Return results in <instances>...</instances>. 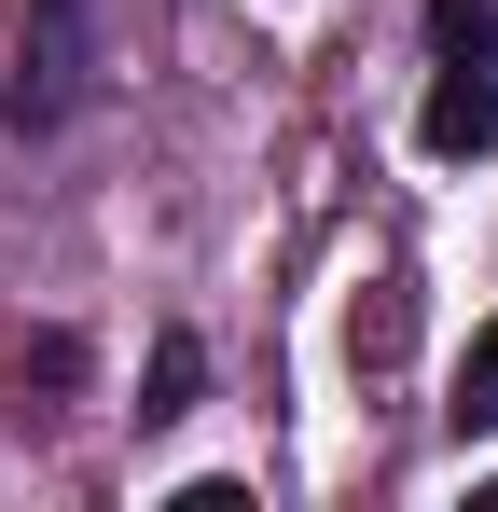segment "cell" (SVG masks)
I'll list each match as a JSON object with an SVG mask.
<instances>
[{"label":"cell","instance_id":"6da1fadb","mask_svg":"<svg viewBox=\"0 0 498 512\" xmlns=\"http://www.w3.org/2000/svg\"><path fill=\"white\" fill-rule=\"evenodd\" d=\"M429 111L415 139L457 167V153H498V0H429Z\"/></svg>","mask_w":498,"mask_h":512},{"label":"cell","instance_id":"7a4b0ae2","mask_svg":"<svg viewBox=\"0 0 498 512\" xmlns=\"http://www.w3.org/2000/svg\"><path fill=\"white\" fill-rule=\"evenodd\" d=\"M83 14L97 0H28V42H14V125H56L83 97Z\"/></svg>","mask_w":498,"mask_h":512},{"label":"cell","instance_id":"3957f363","mask_svg":"<svg viewBox=\"0 0 498 512\" xmlns=\"http://www.w3.org/2000/svg\"><path fill=\"white\" fill-rule=\"evenodd\" d=\"M70 388H83V333H0V416L14 429L70 416Z\"/></svg>","mask_w":498,"mask_h":512},{"label":"cell","instance_id":"277c9868","mask_svg":"<svg viewBox=\"0 0 498 512\" xmlns=\"http://www.w3.org/2000/svg\"><path fill=\"white\" fill-rule=\"evenodd\" d=\"M194 388H208V360H194V333H166V346H153V402H139V416H153V429L194 416Z\"/></svg>","mask_w":498,"mask_h":512},{"label":"cell","instance_id":"5b68a950","mask_svg":"<svg viewBox=\"0 0 498 512\" xmlns=\"http://www.w3.org/2000/svg\"><path fill=\"white\" fill-rule=\"evenodd\" d=\"M457 429H498V319L471 333V374H457Z\"/></svg>","mask_w":498,"mask_h":512}]
</instances>
